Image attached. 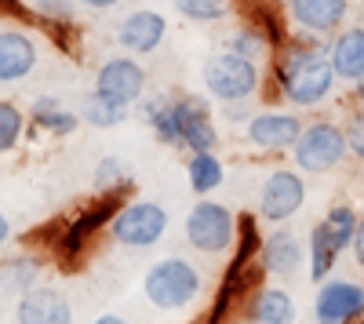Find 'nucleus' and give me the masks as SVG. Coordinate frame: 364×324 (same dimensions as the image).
I'll return each mask as SVG.
<instances>
[{"mask_svg":"<svg viewBox=\"0 0 364 324\" xmlns=\"http://www.w3.org/2000/svg\"><path fill=\"white\" fill-rule=\"evenodd\" d=\"M33 121L41 124V128H48L51 135H73V128H77V121L80 117H73L70 109H63V102L58 99H37L33 102Z\"/></svg>","mask_w":364,"mask_h":324,"instance_id":"22","label":"nucleus"},{"mask_svg":"<svg viewBox=\"0 0 364 324\" xmlns=\"http://www.w3.org/2000/svg\"><path fill=\"white\" fill-rule=\"evenodd\" d=\"M37 66V44L18 29H0V80L11 84L29 77Z\"/></svg>","mask_w":364,"mask_h":324,"instance_id":"15","label":"nucleus"},{"mask_svg":"<svg viewBox=\"0 0 364 324\" xmlns=\"http://www.w3.org/2000/svg\"><path fill=\"white\" fill-rule=\"evenodd\" d=\"M266 48H269V40L252 26H240V29H233V33L226 37V51H233L240 58H252V63H259V58L266 55Z\"/></svg>","mask_w":364,"mask_h":324,"instance_id":"26","label":"nucleus"},{"mask_svg":"<svg viewBox=\"0 0 364 324\" xmlns=\"http://www.w3.org/2000/svg\"><path fill=\"white\" fill-rule=\"evenodd\" d=\"M262 252V241H259V233H255V219L245 215V219H237V255H233V266L226 270L230 277H240L248 266V259Z\"/></svg>","mask_w":364,"mask_h":324,"instance_id":"24","label":"nucleus"},{"mask_svg":"<svg viewBox=\"0 0 364 324\" xmlns=\"http://www.w3.org/2000/svg\"><path fill=\"white\" fill-rule=\"evenodd\" d=\"M357 212L350 208V204H336L328 215H324V226H328V233H331V241H336L339 248H346L350 241H353V233H357Z\"/></svg>","mask_w":364,"mask_h":324,"instance_id":"27","label":"nucleus"},{"mask_svg":"<svg viewBox=\"0 0 364 324\" xmlns=\"http://www.w3.org/2000/svg\"><path fill=\"white\" fill-rule=\"evenodd\" d=\"M91 324H128L124 317H117V313H102L99 320H91Z\"/></svg>","mask_w":364,"mask_h":324,"instance_id":"37","label":"nucleus"},{"mask_svg":"<svg viewBox=\"0 0 364 324\" xmlns=\"http://www.w3.org/2000/svg\"><path fill=\"white\" fill-rule=\"evenodd\" d=\"M353 255H357V262L364 266V215H360V222H357V233H353Z\"/></svg>","mask_w":364,"mask_h":324,"instance_id":"34","label":"nucleus"},{"mask_svg":"<svg viewBox=\"0 0 364 324\" xmlns=\"http://www.w3.org/2000/svg\"><path fill=\"white\" fill-rule=\"evenodd\" d=\"M33 277H37V262H33V259H15L11 266H4V284H8V288H18L22 296L29 291Z\"/></svg>","mask_w":364,"mask_h":324,"instance_id":"31","label":"nucleus"},{"mask_svg":"<svg viewBox=\"0 0 364 324\" xmlns=\"http://www.w3.org/2000/svg\"><path fill=\"white\" fill-rule=\"evenodd\" d=\"M80 4H87V8H113V4H120V0H80Z\"/></svg>","mask_w":364,"mask_h":324,"instance_id":"36","label":"nucleus"},{"mask_svg":"<svg viewBox=\"0 0 364 324\" xmlns=\"http://www.w3.org/2000/svg\"><path fill=\"white\" fill-rule=\"evenodd\" d=\"M357 95H360V102H364V80L357 84Z\"/></svg>","mask_w":364,"mask_h":324,"instance_id":"39","label":"nucleus"},{"mask_svg":"<svg viewBox=\"0 0 364 324\" xmlns=\"http://www.w3.org/2000/svg\"><path fill=\"white\" fill-rule=\"evenodd\" d=\"M164 33H168V22L157 11H135V15H128L124 22H120L117 40H120V48H128L135 55H149L164 40Z\"/></svg>","mask_w":364,"mask_h":324,"instance_id":"16","label":"nucleus"},{"mask_svg":"<svg viewBox=\"0 0 364 324\" xmlns=\"http://www.w3.org/2000/svg\"><path fill=\"white\" fill-rule=\"evenodd\" d=\"M37 8H41L44 18H55V22H70L73 18L70 0H37Z\"/></svg>","mask_w":364,"mask_h":324,"instance_id":"32","label":"nucleus"},{"mask_svg":"<svg viewBox=\"0 0 364 324\" xmlns=\"http://www.w3.org/2000/svg\"><path fill=\"white\" fill-rule=\"evenodd\" d=\"M339 244L331 241V233H328V226L324 222H317L314 226V233H310V277L314 281H324L328 274H331V266H336V259H339Z\"/></svg>","mask_w":364,"mask_h":324,"instance_id":"20","label":"nucleus"},{"mask_svg":"<svg viewBox=\"0 0 364 324\" xmlns=\"http://www.w3.org/2000/svg\"><path fill=\"white\" fill-rule=\"evenodd\" d=\"M146 299L157 310H182L200 296V274L190 259H161L154 270L146 274Z\"/></svg>","mask_w":364,"mask_h":324,"instance_id":"2","label":"nucleus"},{"mask_svg":"<svg viewBox=\"0 0 364 324\" xmlns=\"http://www.w3.org/2000/svg\"><path fill=\"white\" fill-rule=\"evenodd\" d=\"M117 244L124 248H149L164 237L168 230V212L161 208L157 200H135L128 208H120L117 219L109 222Z\"/></svg>","mask_w":364,"mask_h":324,"instance_id":"4","label":"nucleus"},{"mask_svg":"<svg viewBox=\"0 0 364 324\" xmlns=\"http://www.w3.org/2000/svg\"><path fill=\"white\" fill-rule=\"evenodd\" d=\"M302 200H306V186H302V179L295 171H273L269 179L262 183L259 190V215L266 222H284L291 219L299 208H302Z\"/></svg>","mask_w":364,"mask_h":324,"instance_id":"7","label":"nucleus"},{"mask_svg":"<svg viewBox=\"0 0 364 324\" xmlns=\"http://www.w3.org/2000/svg\"><path fill=\"white\" fill-rule=\"evenodd\" d=\"M197 106H200V99H175V102L154 99V102L142 106V117L149 121V128L157 131L161 142L182 146V139H186V124H190V117H193Z\"/></svg>","mask_w":364,"mask_h":324,"instance_id":"10","label":"nucleus"},{"mask_svg":"<svg viewBox=\"0 0 364 324\" xmlns=\"http://www.w3.org/2000/svg\"><path fill=\"white\" fill-rule=\"evenodd\" d=\"M22 113L11 102H0V153H8L11 146L22 139Z\"/></svg>","mask_w":364,"mask_h":324,"instance_id":"30","label":"nucleus"},{"mask_svg":"<svg viewBox=\"0 0 364 324\" xmlns=\"http://www.w3.org/2000/svg\"><path fill=\"white\" fill-rule=\"evenodd\" d=\"M11 237V226H8V219H4V212H0V244H4Z\"/></svg>","mask_w":364,"mask_h":324,"instance_id":"38","label":"nucleus"},{"mask_svg":"<svg viewBox=\"0 0 364 324\" xmlns=\"http://www.w3.org/2000/svg\"><path fill=\"white\" fill-rule=\"evenodd\" d=\"M248 113H252V109H248V102H245V99H240V102H230V106H226V117H230V121H245Z\"/></svg>","mask_w":364,"mask_h":324,"instance_id":"35","label":"nucleus"},{"mask_svg":"<svg viewBox=\"0 0 364 324\" xmlns=\"http://www.w3.org/2000/svg\"><path fill=\"white\" fill-rule=\"evenodd\" d=\"M204 87L223 102H240L259 87V63L233 51H219L204 63Z\"/></svg>","mask_w":364,"mask_h":324,"instance_id":"3","label":"nucleus"},{"mask_svg":"<svg viewBox=\"0 0 364 324\" xmlns=\"http://www.w3.org/2000/svg\"><path fill=\"white\" fill-rule=\"evenodd\" d=\"M364 313V288L353 281H328L317 291V324H350Z\"/></svg>","mask_w":364,"mask_h":324,"instance_id":"8","label":"nucleus"},{"mask_svg":"<svg viewBox=\"0 0 364 324\" xmlns=\"http://www.w3.org/2000/svg\"><path fill=\"white\" fill-rule=\"evenodd\" d=\"M18 324H73V310L58 288H29L15 310Z\"/></svg>","mask_w":364,"mask_h":324,"instance_id":"11","label":"nucleus"},{"mask_svg":"<svg viewBox=\"0 0 364 324\" xmlns=\"http://www.w3.org/2000/svg\"><path fill=\"white\" fill-rule=\"evenodd\" d=\"M336 70H331V58L314 48V44H299L288 48L284 63L277 70V84H281V95L291 106H317L321 99H328L331 84H336Z\"/></svg>","mask_w":364,"mask_h":324,"instance_id":"1","label":"nucleus"},{"mask_svg":"<svg viewBox=\"0 0 364 324\" xmlns=\"http://www.w3.org/2000/svg\"><path fill=\"white\" fill-rule=\"evenodd\" d=\"M124 186H128V168H124V161H120V157L99 161V168H95V190H102V193H120Z\"/></svg>","mask_w":364,"mask_h":324,"instance_id":"29","label":"nucleus"},{"mask_svg":"<svg viewBox=\"0 0 364 324\" xmlns=\"http://www.w3.org/2000/svg\"><path fill=\"white\" fill-rule=\"evenodd\" d=\"M186 168H190V186L197 193H211L223 183V161L215 153H193V161Z\"/></svg>","mask_w":364,"mask_h":324,"instance_id":"25","label":"nucleus"},{"mask_svg":"<svg viewBox=\"0 0 364 324\" xmlns=\"http://www.w3.org/2000/svg\"><path fill=\"white\" fill-rule=\"evenodd\" d=\"M215 142H219L215 124H211V117H208V106L200 102L193 109V117H190V124H186V139H182V146H190L193 153H211Z\"/></svg>","mask_w":364,"mask_h":324,"instance_id":"23","label":"nucleus"},{"mask_svg":"<svg viewBox=\"0 0 364 324\" xmlns=\"http://www.w3.org/2000/svg\"><path fill=\"white\" fill-rule=\"evenodd\" d=\"M346 146L357 153V157H364V109L350 121V128H346Z\"/></svg>","mask_w":364,"mask_h":324,"instance_id":"33","label":"nucleus"},{"mask_svg":"<svg viewBox=\"0 0 364 324\" xmlns=\"http://www.w3.org/2000/svg\"><path fill=\"white\" fill-rule=\"evenodd\" d=\"M233 237H237V222L215 200H200L197 208L190 212V219H186V241L197 252L219 255V252H226L233 244Z\"/></svg>","mask_w":364,"mask_h":324,"instance_id":"6","label":"nucleus"},{"mask_svg":"<svg viewBox=\"0 0 364 324\" xmlns=\"http://www.w3.org/2000/svg\"><path fill=\"white\" fill-rule=\"evenodd\" d=\"M124 117H128V106H120V102H113L99 92H91L84 99V106H80V121L95 124V128H117Z\"/></svg>","mask_w":364,"mask_h":324,"instance_id":"21","label":"nucleus"},{"mask_svg":"<svg viewBox=\"0 0 364 324\" xmlns=\"http://www.w3.org/2000/svg\"><path fill=\"white\" fill-rule=\"evenodd\" d=\"M302 244L295 233L288 230H277V233H269V237L262 241V252H259V262H262V270L269 274H277V277H288L302 266Z\"/></svg>","mask_w":364,"mask_h":324,"instance_id":"17","label":"nucleus"},{"mask_svg":"<svg viewBox=\"0 0 364 324\" xmlns=\"http://www.w3.org/2000/svg\"><path fill=\"white\" fill-rule=\"evenodd\" d=\"M331 70H336V77L343 80H353L360 84L364 80V29L353 26V29H343V33L336 37V44H331Z\"/></svg>","mask_w":364,"mask_h":324,"instance_id":"18","label":"nucleus"},{"mask_svg":"<svg viewBox=\"0 0 364 324\" xmlns=\"http://www.w3.org/2000/svg\"><path fill=\"white\" fill-rule=\"evenodd\" d=\"M175 11L193 22H219L230 15V0H175Z\"/></svg>","mask_w":364,"mask_h":324,"instance_id":"28","label":"nucleus"},{"mask_svg":"<svg viewBox=\"0 0 364 324\" xmlns=\"http://www.w3.org/2000/svg\"><path fill=\"white\" fill-rule=\"evenodd\" d=\"M142 87H146V70L135 63V58H109V63L99 70V80H95V92L120 102V106L139 102Z\"/></svg>","mask_w":364,"mask_h":324,"instance_id":"9","label":"nucleus"},{"mask_svg":"<svg viewBox=\"0 0 364 324\" xmlns=\"http://www.w3.org/2000/svg\"><path fill=\"white\" fill-rule=\"evenodd\" d=\"M302 135V124L299 117L291 113H255L248 121V139L255 146H262V150H284V146H295Z\"/></svg>","mask_w":364,"mask_h":324,"instance_id":"13","label":"nucleus"},{"mask_svg":"<svg viewBox=\"0 0 364 324\" xmlns=\"http://www.w3.org/2000/svg\"><path fill=\"white\" fill-rule=\"evenodd\" d=\"M295 150V164L302 171H331L346 157V131L336 128L331 121H317L310 128H302Z\"/></svg>","mask_w":364,"mask_h":324,"instance_id":"5","label":"nucleus"},{"mask_svg":"<svg viewBox=\"0 0 364 324\" xmlns=\"http://www.w3.org/2000/svg\"><path fill=\"white\" fill-rule=\"evenodd\" d=\"M117 212H120V193H106L99 204H91L87 212H80L77 215V222H70L66 226V233H63V244H58V252L63 255H77L80 248H84V241L95 233L102 222H113L117 219Z\"/></svg>","mask_w":364,"mask_h":324,"instance_id":"14","label":"nucleus"},{"mask_svg":"<svg viewBox=\"0 0 364 324\" xmlns=\"http://www.w3.org/2000/svg\"><path fill=\"white\" fill-rule=\"evenodd\" d=\"M291 22L306 33H336L346 18V0H288Z\"/></svg>","mask_w":364,"mask_h":324,"instance_id":"12","label":"nucleus"},{"mask_svg":"<svg viewBox=\"0 0 364 324\" xmlns=\"http://www.w3.org/2000/svg\"><path fill=\"white\" fill-rule=\"evenodd\" d=\"M248 324H295V303L288 291L281 288H266L252 299Z\"/></svg>","mask_w":364,"mask_h":324,"instance_id":"19","label":"nucleus"}]
</instances>
